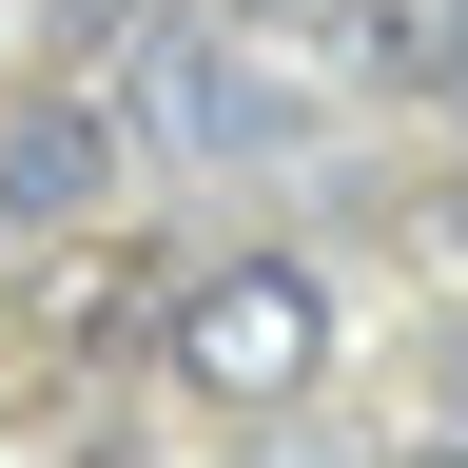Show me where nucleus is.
Wrapping results in <instances>:
<instances>
[{"instance_id": "1", "label": "nucleus", "mask_w": 468, "mask_h": 468, "mask_svg": "<svg viewBox=\"0 0 468 468\" xmlns=\"http://www.w3.org/2000/svg\"><path fill=\"white\" fill-rule=\"evenodd\" d=\"M156 351H176V390H196V410H313V371H332V292L292 273V254H215V273L156 292Z\"/></svg>"}, {"instance_id": "2", "label": "nucleus", "mask_w": 468, "mask_h": 468, "mask_svg": "<svg viewBox=\"0 0 468 468\" xmlns=\"http://www.w3.org/2000/svg\"><path fill=\"white\" fill-rule=\"evenodd\" d=\"M137 137L156 156H292V79H273V39L254 20H156L137 39Z\"/></svg>"}, {"instance_id": "3", "label": "nucleus", "mask_w": 468, "mask_h": 468, "mask_svg": "<svg viewBox=\"0 0 468 468\" xmlns=\"http://www.w3.org/2000/svg\"><path fill=\"white\" fill-rule=\"evenodd\" d=\"M117 196V117L98 98H20V117H0V215H20V234H79Z\"/></svg>"}, {"instance_id": "4", "label": "nucleus", "mask_w": 468, "mask_h": 468, "mask_svg": "<svg viewBox=\"0 0 468 468\" xmlns=\"http://www.w3.org/2000/svg\"><path fill=\"white\" fill-rule=\"evenodd\" d=\"M254 468H371V449H332V430H254Z\"/></svg>"}, {"instance_id": "5", "label": "nucleus", "mask_w": 468, "mask_h": 468, "mask_svg": "<svg viewBox=\"0 0 468 468\" xmlns=\"http://www.w3.org/2000/svg\"><path fill=\"white\" fill-rule=\"evenodd\" d=\"M117 20H137V0H39V39H117Z\"/></svg>"}, {"instance_id": "6", "label": "nucleus", "mask_w": 468, "mask_h": 468, "mask_svg": "<svg viewBox=\"0 0 468 468\" xmlns=\"http://www.w3.org/2000/svg\"><path fill=\"white\" fill-rule=\"evenodd\" d=\"M390 468H468V430H430V449H390Z\"/></svg>"}, {"instance_id": "7", "label": "nucleus", "mask_w": 468, "mask_h": 468, "mask_svg": "<svg viewBox=\"0 0 468 468\" xmlns=\"http://www.w3.org/2000/svg\"><path fill=\"white\" fill-rule=\"evenodd\" d=\"M215 20H292V0H215Z\"/></svg>"}, {"instance_id": "8", "label": "nucleus", "mask_w": 468, "mask_h": 468, "mask_svg": "<svg viewBox=\"0 0 468 468\" xmlns=\"http://www.w3.org/2000/svg\"><path fill=\"white\" fill-rule=\"evenodd\" d=\"M449 79H468V0H449Z\"/></svg>"}, {"instance_id": "9", "label": "nucleus", "mask_w": 468, "mask_h": 468, "mask_svg": "<svg viewBox=\"0 0 468 468\" xmlns=\"http://www.w3.org/2000/svg\"><path fill=\"white\" fill-rule=\"evenodd\" d=\"M449 410H468V332H449Z\"/></svg>"}]
</instances>
